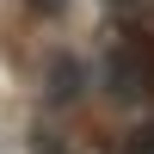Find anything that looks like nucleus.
Instances as JSON below:
<instances>
[{
	"instance_id": "7ed1b4c3",
	"label": "nucleus",
	"mask_w": 154,
	"mask_h": 154,
	"mask_svg": "<svg viewBox=\"0 0 154 154\" xmlns=\"http://www.w3.org/2000/svg\"><path fill=\"white\" fill-rule=\"evenodd\" d=\"M111 12H123V19H154V0H111Z\"/></svg>"
},
{
	"instance_id": "20e7f679",
	"label": "nucleus",
	"mask_w": 154,
	"mask_h": 154,
	"mask_svg": "<svg viewBox=\"0 0 154 154\" xmlns=\"http://www.w3.org/2000/svg\"><path fill=\"white\" fill-rule=\"evenodd\" d=\"M123 154H154V123H148V130H136L130 142H123Z\"/></svg>"
},
{
	"instance_id": "f03ea898",
	"label": "nucleus",
	"mask_w": 154,
	"mask_h": 154,
	"mask_svg": "<svg viewBox=\"0 0 154 154\" xmlns=\"http://www.w3.org/2000/svg\"><path fill=\"white\" fill-rule=\"evenodd\" d=\"M74 93H80V68L68 62V68H56V86H49V99H74Z\"/></svg>"
},
{
	"instance_id": "f257e3e1",
	"label": "nucleus",
	"mask_w": 154,
	"mask_h": 154,
	"mask_svg": "<svg viewBox=\"0 0 154 154\" xmlns=\"http://www.w3.org/2000/svg\"><path fill=\"white\" fill-rule=\"evenodd\" d=\"M111 93L117 99H148L154 93V43L148 37L123 31L117 43H111Z\"/></svg>"
}]
</instances>
